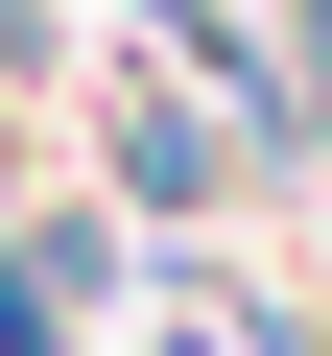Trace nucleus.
Here are the masks:
<instances>
[{
	"label": "nucleus",
	"instance_id": "obj_1",
	"mask_svg": "<svg viewBox=\"0 0 332 356\" xmlns=\"http://www.w3.org/2000/svg\"><path fill=\"white\" fill-rule=\"evenodd\" d=\"M95 166H119L142 214H214V191H238V143H214L190 95H95Z\"/></svg>",
	"mask_w": 332,
	"mask_h": 356
}]
</instances>
